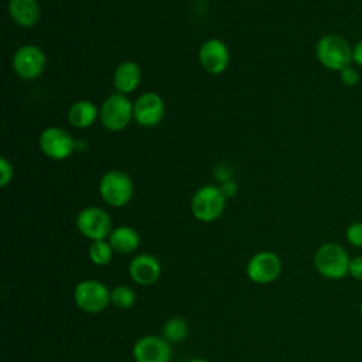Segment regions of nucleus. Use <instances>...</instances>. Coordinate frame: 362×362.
I'll return each instance as SVG.
<instances>
[{"label":"nucleus","mask_w":362,"mask_h":362,"mask_svg":"<svg viewBox=\"0 0 362 362\" xmlns=\"http://www.w3.org/2000/svg\"><path fill=\"white\" fill-rule=\"evenodd\" d=\"M133 116L136 122L144 127L156 126L164 116V102L153 92L143 93L133 105Z\"/></svg>","instance_id":"13"},{"label":"nucleus","mask_w":362,"mask_h":362,"mask_svg":"<svg viewBox=\"0 0 362 362\" xmlns=\"http://www.w3.org/2000/svg\"><path fill=\"white\" fill-rule=\"evenodd\" d=\"M188 335V325L184 318L173 317L168 318L163 325V338L168 342H181Z\"/></svg>","instance_id":"19"},{"label":"nucleus","mask_w":362,"mask_h":362,"mask_svg":"<svg viewBox=\"0 0 362 362\" xmlns=\"http://www.w3.org/2000/svg\"><path fill=\"white\" fill-rule=\"evenodd\" d=\"M99 192L110 206H124L133 195V184L127 174L113 170L102 177Z\"/></svg>","instance_id":"5"},{"label":"nucleus","mask_w":362,"mask_h":362,"mask_svg":"<svg viewBox=\"0 0 362 362\" xmlns=\"http://www.w3.org/2000/svg\"><path fill=\"white\" fill-rule=\"evenodd\" d=\"M185 362H208V361L204 359V358H192V359H188Z\"/></svg>","instance_id":"27"},{"label":"nucleus","mask_w":362,"mask_h":362,"mask_svg":"<svg viewBox=\"0 0 362 362\" xmlns=\"http://www.w3.org/2000/svg\"><path fill=\"white\" fill-rule=\"evenodd\" d=\"M281 272V260L273 252H259L247 263L246 273L253 283L267 284L274 281Z\"/></svg>","instance_id":"8"},{"label":"nucleus","mask_w":362,"mask_h":362,"mask_svg":"<svg viewBox=\"0 0 362 362\" xmlns=\"http://www.w3.org/2000/svg\"><path fill=\"white\" fill-rule=\"evenodd\" d=\"M79 232L92 240H103L109 238L112 229V219L106 211L98 206L82 209L76 218Z\"/></svg>","instance_id":"7"},{"label":"nucleus","mask_w":362,"mask_h":362,"mask_svg":"<svg viewBox=\"0 0 362 362\" xmlns=\"http://www.w3.org/2000/svg\"><path fill=\"white\" fill-rule=\"evenodd\" d=\"M345 238L349 245L362 247V222H352L345 230Z\"/></svg>","instance_id":"22"},{"label":"nucleus","mask_w":362,"mask_h":362,"mask_svg":"<svg viewBox=\"0 0 362 362\" xmlns=\"http://www.w3.org/2000/svg\"><path fill=\"white\" fill-rule=\"evenodd\" d=\"M133 116L132 102L122 93L110 95L102 105L100 120L110 132L124 129Z\"/></svg>","instance_id":"6"},{"label":"nucleus","mask_w":362,"mask_h":362,"mask_svg":"<svg viewBox=\"0 0 362 362\" xmlns=\"http://www.w3.org/2000/svg\"><path fill=\"white\" fill-rule=\"evenodd\" d=\"M339 79L345 86H355L361 81L359 71L354 65H349L342 71H339Z\"/></svg>","instance_id":"23"},{"label":"nucleus","mask_w":362,"mask_h":362,"mask_svg":"<svg viewBox=\"0 0 362 362\" xmlns=\"http://www.w3.org/2000/svg\"><path fill=\"white\" fill-rule=\"evenodd\" d=\"M140 78L141 72L139 65L133 61H126L116 68L113 74V83L119 92L129 93L137 88Z\"/></svg>","instance_id":"15"},{"label":"nucleus","mask_w":362,"mask_h":362,"mask_svg":"<svg viewBox=\"0 0 362 362\" xmlns=\"http://www.w3.org/2000/svg\"><path fill=\"white\" fill-rule=\"evenodd\" d=\"M359 314H361V318H362V303H361V307H359Z\"/></svg>","instance_id":"28"},{"label":"nucleus","mask_w":362,"mask_h":362,"mask_svg":"<svg viewBox=\"0 0 362 362\" xmlns=\"http://www.w3.org/2000/svg\"><path fill=\"white\" fill-rule=\"evenodd\" d=\"M351 257L344 246L335 242L321 245L314 255L317 272L328 280H339L349 273Z\"/></svg>","instance_id":"1"},{"label":"nucleus","mask_w":362,"mask_h":362,"mask_svg":"<svg viewBox=\"0 0 362 362\" xmlns=\"http://www.w3.org/2000/svg\"><path fill=\"white\" fill-rule=\"evenodd\" d=\"M129 274L130 279L139 286H151L161 274V264L156 256L141 253L130 260Z\"/></svg>","instance_id":"14"},{"label":"nucleus","mask_w":362,"mask_h":362,"mask_svg":"<svg viewBox=\"0 0 362 362\" xmlns=\"http://www.w3.org/2000/svg\"><path fill=\"white\" fill-rule=\"evenodd\" d=\"M348 274H351V277H354L355 280L362 281V256H356L351 259Z\"/></svg>","instance_id":"25"},{"label":"nucleus","mask_w":362,"mask_h":362,"mask_svg":"<svg viewBox=\"0 0 362 362\" xmlns=\"http://www.w3.org/2000/svg\"><path fill=\"white\" fill-rule=\"evenodd\" d=\"M8 13L17 24L31 27L38 20L40 8L37 0H10Z\"/></svg>","instance_id":"17"},{"label":"nucleus","mask_w":362,"mask_h":362,"mask_svg":"<svg viewBox=\"0 0 362 362\" xmlns=\"http://www.w3.org/2000/svg\"><path fill=\"white\" fill-rule=\"evenodd\" d=\"M133 358L136 362H170V342L158 335H146L133 345Z\"/></svg>","instance_id":"9"},{"label":"nucleus","mask_w":362,"mask_h":362,"mask_svg":"<svg viewBox=\"0 0 362 362\" xmlns=\"http://www.w3.org/2000/svg\"><path fill=\"white\" fill-rule=\"evenodd\" d=\"M13 66L18 76L34 79L40 76L45 68V55L35 45H24L16 51Z\"/></svg>","instance_id":"10"},{"label":"nucleus","mask_w":362,"mask_h":362,"mask_svg":"<svg viewBox=\"0 0 362 362\" xmlns=\"http://www.w3.org/2000/svg\"><path fill=\"white\" fill-rule=\"evenodd\" d=\"M74 300L85 313H100L110 303V291L102 281L88 279L76 284L74 290Z\"/></svg>","instance_id":"4"},{"label":"nucleus","mask_w":362,"mask_h":362,"mask_svg":"<svg viewBox=\"0 0 362 362\" xmlns=\"http://www.w3.org/2000/svg\"><path fill=\"white\" fill-rule=\"evenodd\" d=\"M98 117L96 106L89 100H79L74 103L68 112V119L72 126L85 129L95 123Z\"/></svg>","instance_id":"18"},{"label":"nucleus","mask_w":362,"mask_h":362,"mask_svg":"<svg viewBox=\"0 0 362 362\" xmlns=\"http://www.w3.org/2000/svg\"><path fill=\"white\" fill-rule=\"evenodd\" d=\"M199 1H204V0H199Z\"/></svg>","instance_id":"29"},{"label":"nucleus","mask_w":362,"mask_h":362,"mask_svg":"<svg viewBox=\"0 0 362 362\" xmlns=\"http://www.w3.org/2000/svg\"><path fill=\"white\" fill-rule=\"evenodd\" d=\"M198 58L206 72L218 75L222 74L229 64V51L221 40L211 38L201 45Z\"/></svg>","instance_id":"12"},{"label":"nucleus","mask_w":362,"mask_h":362,"mask_svg":"<svg viewBox=\"0 0 362 362\" xmlns=\"http://www.w3.org/2000/svg\"><path fill=\"white\" fill-rule=\"evenodd\" d=\"M113 247L109 242L103 240H93L89 246V257L98 266H106L110 263L113 257Z\"/></svg>","instance_id":"20"},{"label":"nucleus","mask_w":362,"mask_h":362,"mask_svg":"<svg viewBox=\"0 0 362 362\" xmlns=\"http://www.w3.org/2000/svg\"><path fill=\"white\" fill-rule=\"evenodd\" d=\"M352 62L356 66H362V40L352 47Z\"/></svg>","instance_id":"26"},{"label":"nucleus","mask_w":362,"mask_h":362,"mask_svg":"<svg viewBox=\"0 0 362 362\" xmlns=\"http://www.w3.org/2000/svg\"><path fill=\"white\" fill-rule=\"evenodd\" d=\"M315 54L321 65L331 71H342L352 65V47L338 34L321 37L315 47Z\"/></svg>","instance_id":"2"},{"label":"nucleus","mask_w":362,"mask_h":362,"mask_svg":"<svg viewBox=\"0 0 362 362\" xmlns=\"http://www.w3.org/2000/svg\"><path fill=\"white\" fill-rule=\"evenodd\" d=\"M109 243L115 252L127 255L134 252L140 245V238L136 229L130 226H117L109 235Z\"/></svg>","instance_id":"16"},{"label":"nucleus","mask_w":362,"mask_h":362,"mask_svg":"<svg viewBox=\"0 0 362 362\" xmlns=\"http://www.w3.org/2000/svg\"><path fill=\"white\" fill-rule=\"evenodd\" d=\"M225 195L214 185L201 187L192 197L191 209L194 216L202 222L218 219L225 209Z\"/></svg>","instance_id":"3"},{"label":"nucleus","mask_w":362,"mask_h":362,"mask_svg":"<svg viewBox=\"0 0 362 362\" xmlns=\"http://www.w3.org/2000/svg\"><path fill=\"white\" fill-rule=\"evenodd\" d=\"M40 147L47 157L64 160L72 153L75 144L72 137L64 129L48 127L42 130L40 136Z\"/></svg>","instance_id":"11"},{"label":"nucleus","mask_w":362,"mask_h":362,"mask_svg":"<svg viewBox=\"0 0 362 362\" xmlns=\"http://www.w3.org/2000/svg\"><path fill=\"white\" fill-rule=\"evenodd\" d=\"M110 303L120 310H127L136 303V293L126 284L116 286L110 291Z\"/></svg>","instance_id":"21"},{"label":"nucleus","mask_w":362,"mask_h":362,"mask_svg":"<svg viewBox=\"0 0 362 362\" xmlns=\"http://www.w3.org/2000/svg\"><path fill=\"white\" fill-rule=\"evenodd\" d=\"M13 178V167L11 164L3 157L0 158V185L6 187Z\"/></svg>","instance_id":"24"}]
</instances>
